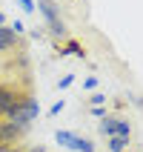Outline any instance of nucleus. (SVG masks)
<instances>
[{"instance_id":"obj_1","label":"nucleus","mask_w":143,"mask_h":152,"mask_svg":"<svg viewBox=\"0 0 143 152\" xmlns=\"http://www.w3.org/2000/svg\"><path fill=\"white\" fill-rule=\"evenodd\" d=\"M29 95H34L29 72L0 69V121H9V115H12Z\"/></svg>"},{"instance_id":"obj_2","label":"nucleus","mask_w":143,"mask_h":152,"mask_svg":"<svg viewBox=\"0 0 143 152\" xmlns=\"http://www.w3.org/2000/svg\"><path fill=\"white\" fill-rule=\"evenodd\" d=\"M23 26H0V55H26V40H23Z\"/></svg>"},{"instance_id":"obj_3","label":"nucleus","mask_w":143,"mask_h":152,"mask_svg":"<svg viewBox=\"0 0 143 152\" xmlns=\"http://www.w3.org/2000/svg\"><path fill=\"white\" fill-rule=\"evenodd\" d=\"M100 135L103 138H132V121L123 115H106L100 121Z\"/></svg>"},{"instance_id":"obj_4","label":"nucleus","mask_w":143,"mask_h":152,"mask_svg":"<svg viewBox=\"0 0 143 152\" xmlns=\"http://www.w3.org/2000/svg\"><path fill=\"white\" fill-rule=\"evenodd\" d=\"M37 6H40V15L46 17V23L54 34H66V23L60 20V12H57V3L54 0H37Z\"/></svg>"},{"instance_id":"obj_5","label":"nucleus","mask_w":143,"mask_h":152,"mask_svg":"<svg viewBox=\"0 0 143 152\" xmlns=\"http://www.w3.org/2000/svg\"><path fill=\"white\" fill-rule=\"evenodd\" d=\"M29 132V126L12 124V121H0V144H20Z\"/></svg>"},{"instance_id":"obj_6","label":"nucleus","mask_w":143,"mask_h":152,"mask_svg":"<svg viewBox=\"0 0 143 152\" xmlns=\"http://www.w3.org/2000/svg\"><path fill=\"white\" fill-rule=\"evenodd\" d=\"M57 144L69 146V149H75V152H94L92 138H80L75 132H57Z\"/></svg>"},{"instance_id":"obj_7","label":"nucleus","mask_w":143,"mask_h":152,"mask_svg":"<svg viewBox=\"0 0 143 152\" xmlns=\"http://www.w3.org/2000/svg\"><path fill=\"white\" fill-rule=\"evenodd\" d=\"M129 146V138H106V149L109 152H123Z\"/></svg>"},{"instance_id":"obj_8","label":"nucleus","mask_w":143,"mask_h":152,"mask_svg":"<svg viewBox=\"0 0 143 152\" xmlns=\"http://www.w3.org/2000/svg\"><path fill=\"white\" fill-rule=\"evenodd\" d=\"M0 152H23L20 144H0Z\"/></svg>"},{"instance_id":"obj_9","label":"nucleus","mask_w":143,"mask_h":152,"mask_svg":"<svg viewBox=\"0 0 143 152\" xmlns=\"http://www.w3.org/2000/svg\"><path fill=\"white\" fill-rule=\"evenodd\" d=\"M103 103H106L103 95H92V109H94V106H103Z\"/></svg>"},{"instance_id":"obj_10","label":"nucleus","mask_w":143,"mask_h":152,"mask_svg":"<svg viewBox=\"0 0 143 152\" xmlns=\"http://www.w3.org/2000/svg\"><path fill=\"white\" fill-rule=\"evenodd\" d=\"M17 3H20L26 12H34V3H32V0H17Z\"/></svg>"},{"instance_id":"obj_11","label":"nucleus","mask_w":143,"mask_h":152,"mask_svg":"<svg viewBox=\"0 0 143 152\" xmlns=\"http://www.w3.org/2000/svg\"><path fill=\"white\" fill-rule=\"evenodd\" d=\"M60 109H63V101H57V103H54V106H52V109H49V115H57Z\"/></svg>"},{"instance_id":"obj_12","label":"nucleus","mask_w":143,"mask_h":152,"mask_svg":"<svg viewBox=\"0 0 143 152\" xmlns=\"http://www.w3.org/2000/svg\"><path fill=\"white\" fill-rule=\"evenodd\" d=\"M0 26H6V15L3 12H0Z\"/></svg>"},{"instance_id":"obj_13","label":"nucleus","mask_w":143,"mask_h":152,"mask_svg":"<svg viewBox=\"0 0 143 152\" xmlns=\"http://www.w3.org/2000/svg\"><path fill=\"white\" fill-rule=\"evenodd\" d=\"M140 152H143V149H140Z\"/></svg>"}]
</instances>
